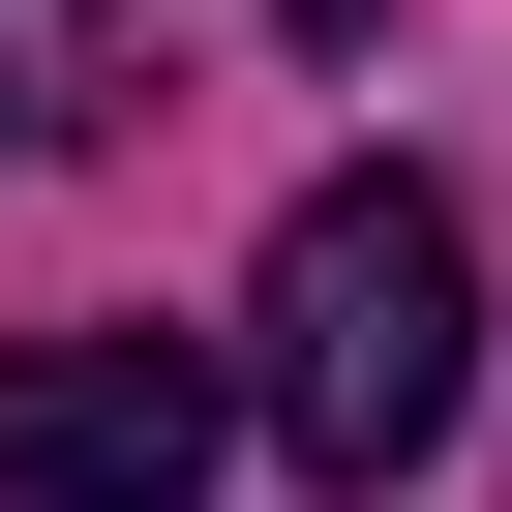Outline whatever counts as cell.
Segmentation results:
<instances>
[{
    "instance_id": "7a4b0ae2",
    "label": "cell",
    "mask_w": 512,
    "mask_h": 512,
    "mask_svg": "<svg viewBox=\"0 0 512 512\" xmlns=\"http://www.w3.org/2000/svg\"><path fill=\"white\" fill-rule=\"evenodd\" d=\"M272 392H211L181 332H0V512H181Z\"/></svg>"
},
{
    "instance_id": "3957f363",
    "label": "cell",
    "mask_w": 512,
    "mask_h": 512,
    "mask_svg": "<svg viewBox=\"0 0 512 512\" xmlns=\"http://www.w3.org/2000/svg\"><path fill=\"white\" fill-rule=\"evenodd\" d=\"M0 121H31V91H0Z\"/></svg>"
},
{
    "instance_id": "6da1fadb",
    "label": "cell",
    "mask_w": 512,
    "mask_h": 512,
    "mask_svg": "<svg viewBox=\"0 0 512 512\" xmlns=\"http://www.w3.org/2000/svg\"><path fill=\"white\" fill-rule=\"evenodd\" d=\"M241 392H272L302 482H422L452 392H482V241L422 181H302L272 211V302H241Z\"/></svg>"
}]
</instances>
